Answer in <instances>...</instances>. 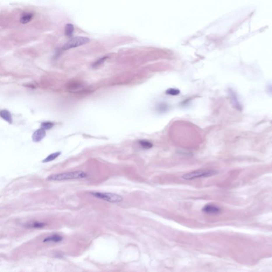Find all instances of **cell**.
Listing matches in <instances>:
<instances>
[{
  "mask_svg": "<svg viewBox=\"0 0 272 272\" xmlns=\"http://www.w3.org/2000/svg\"><path fill=\"white\" fill-rule=\"evenodd\" d=\"M88 175L85 172L82 171H74L53 174L48 177L47 180L50 181H61L69 180L81 179L87 177Z\"/></svg>",
  "mask_w": 272,
  "mask_h": 272,
  "instance_id": "cell-1",
  "label": "cell"
},
{
  "mask_svg": "<svg viewBox=\"0 0 272 272\" xmlns=\"http://www.w3.org/2000/svg\"><path fill=\"white\" fill-rule=\"evenodd\" d=\"M90 194L95 198L112 203H118L123 201V197L121 196L114 193L92 192Z\"/></svg>",
  "mask_w": 272,
  "mask_h": 272,
  "instance_id": "cell-2",
  "label": "cell"
},
{
  "mask_svg": "<svg viewBox=\"0 0 272 272\" xmlns=\"http://www.w3.org/2000/svg\"><path fill=\"white\" fill-rule=\"evenodd\" d=\"M218 172L210 170H197L194 171L186 173L182 176V178L185 180H191L195 179L202 178V177H210L217 174Z\"/></svg>",
  "mask_w": 272,
  "mask_h": 272,
  "instance_id": "cell-3",
  "label": "cell"
},
{
  "mask_svg": "<svg viewBox=\"0 0 272 272\" xmlns=\"http://www.w3.org/2000/svg\"><path fill=\"white\" fill-rule=\"evenodd\" d=\"M89 41L88 38L84 37H76L71 39L63 46V49L69 50L72 48H77L87 44Z\"/></svg>",
  "mask_w": 272,
  "mask_h": 272,
  "instance_id": "cell-4",
  "label": "cell"
},
{
  "mask_svg": "<svg viewBox=\"0 0 272 272\" xmlns=\"http://www.w3.org/2000/svg\"><path fill=\"white\" fill-rule=\"evenodd\" d=\"M46 136V131L43 129H39L36 130L32 136V139L34 142H39L44 139Z\"/></svg>",
  "mask_w": 272,
  "mask_h": 272,
  "instance_id": "cell-5",
  "label": "cell"
},
{
  "mask_svg": "<svg viewBox=\"0 0 272 272\" xmlns=\"http://www.w3.org/2000/svg\"><path fill=\"white\" fill-rule=\"evenodd\" d=\"M203 211L205 213L210 214H217L220 213L221 210L219 207L213 205H207L203 208Z\"/></svg>",
  "mask_w": 272,
  "mask_h": 272,
  "instance_id": "cell-6",
  "label": "cell"
},
{
  "mask_svg": "<svg viewBox=\"0 0 272 272\" xmlns=\"http://www.w3.org/2000/svg\"><path fill=\"white\" fill-rule=\"evenodd\" d=\"M0 116L9 123H12V118L11 113L7 110H2L0 112Z\"/></svg>",
  "mask_w": 272,
  "mask_h": 272,
  "instance_id": "cell-7",
  "label": "cell"
},
{
  "mask_svg": "<svg viewBox=\"0 0 272 272\" xmlns=\"http://www.w3.org/2000/svg\"><path fill=\"white\" fill-rule=\"evenodd\" d=\"M62 240V237L57 234H54L51 236L46 238L43 242L44 243H59Z\"/></svg>",
  "mask_w": 272,
  "mask_h": 272,
  "instance_id": "cell-8",
  "label": "cell"
},
{
  "mask_svg": "<svg viewBox=\"0 0 272 272\" xmlns=\"http://www.w3.org/2000/svg\"><path fill=\"white\" fill-rule=\"evenodd\" d=\"M45 226V224L43 222H38V221H32V222L27 223L26 226L28 228H33V229H40V228H44Z\"/></svg>",
  "mask_w": 272,
  "mask_h": 272,
  "instance_id": "cell-9",
  "label": "cell"
},
{
  "mask_svg": "<svg viewBox=\"0 0 272 272\" xmlns=\"http://www.w3.org/2000/svg\"><path fill=\"white\" fill-rule=\"evenodd\" d=\"M61 154V153L60 151H57V152H55V153H52V154H50L47 157H46L45 158L44 160H43V161H42L43 163H48V162H51L52 161L56 159L57 157L59 156L60 155V154Z\"/></svg>",
  "mask_w": 272,
  "mask_h": 272,
  "instance_id": "cell-10",
  "label": "cell"
},
{
  "mask_svg": "<svg viewBox=\"0 0 272 272\" xmlns=\"http://www.w3.org/2000/svg\"><path fill=\"white\" fill-rule=\"evenodd\" d=\"M139 144L141 147L145 149H150L153 147V144L151 142L146 140H139Z\"/></svg>",
  "mask_w": 272,
  "mask_h": 272,
  "instance_id": "cell-11",
  "label": "cell"
},
{
  "mask_svg": "<svg viewBox=\"0 0 272 272\" xmlns=\"http://www.w3.org/2000/svg\"><path fill=\"white\" fill-rule=\"evenodd\" d=\"M33 15L30 13H27L23 15L20 18V22L22 24H27L32 20Z\"/></svg>",
  "mask_w": 272,
  "mask_h": 272,
  "instance_id": "cell-12",
  "label": "cell"
},
{
  "mask_svg": "<svg viewBox=\"0 0 272 272\" xmlns=\"http://www.w3.org/2000/svg\"><path fill=\"white\" fill-rule=\"evenodd\" d=\"M74 32V27L72 24H68L65 28V35L68 36H71Z\"/></svg>",
  "mask_w": 272,
  "mask_h": 272,
  "instance_id": "cell-13",
  "label": "cell"
},
{
  "mask_svg": "<svg viewBox=\"0 0 272 272\" xmlns=\"http://www.w3.org/2000/svg\"><path fill=\"white\" fill-rule=\"evenodd\" d=\"M54 126V124L50 122H44L41 124V129L45 130H49Z\"/></svg>",
  "mask_w": 272,
  "mask_h": 272,
  "instance_id": "cell-14",
  "label": "cell"
},
{
  "mask_svg": "<svg viewBox=\"0 0 272 272\" xmlns=\"http://www.w3.org/2000/svg\"><path fill=\"white\" fill-rule=\"evenodd\" d=\"M107 58V57H104L103 58H101L100 59L98 60L96 62H95L93 64V66L94 67H97L98 66L101 65L104 62H105L106 61Z\"/></svg>",
  "mask_w": 272,
  "mask_h": 272,
  "instance_id": "cell-15",
  "label": "cell"
},
{
  "mask_svg": "<svg viewBox=\"0 0 272 272\" xmlns=\"http://www.w3.org/2000/svg\"><path fill=\"white\" fill-rule=\"evenodd\" d=\"M167 93H168V94H171V95H177V94H179V92L177 90H176V89H170L169 90H168Z\"/></svg>",
  "mask_w": 272,
  "mask_h": 272,
  "instance_id": "cell-16",
  "label": "cell"
}]
</instances>
